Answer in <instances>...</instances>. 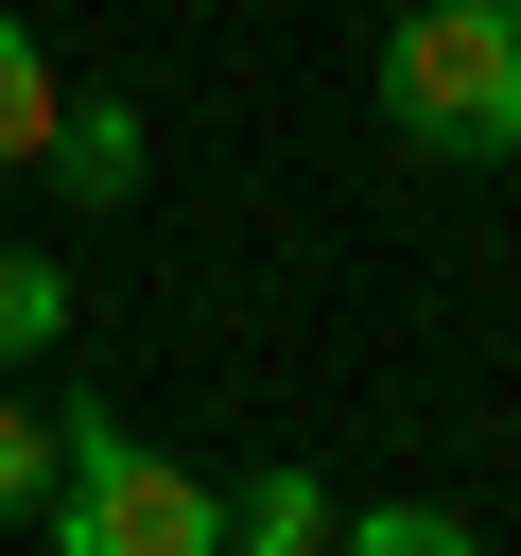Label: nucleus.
<instances>
[{
    "label": "nucleus",
    "mask_w": 521,
    "mask_h": 556,
    "mask_svg": "<svg viewBox=\"0 0 521 556\" xmlns=\"http://www.w3.org/2000/svg\"><path fill=\"white\" fill-rule=\"evenodd\" d=\"M347 539V504L313 486V469H260V486H226V556H330Z\"/></svg>",
    "instance_id": "nucleus-3"
},
{
    "label": "nucleus",
    "mask_w": 521,
    "mask_h": 556,
    "mask_svg": "<svg viewBox=\"0 0 521 556\" xmlns=\"http://www.w3.org/2000/svg\"><path fill=\"white\" fill-rule=\"evenodd\" d=\"M52 122H69V87H52L35 17H0V174H52Z\"/></svg>",
    "instance_id": "nucleus-5"
},
{
    "label": "nucleus",
    "mask_w": 521,
    "mask_h": 556,
    "mask_svg": "<svg viewBox=\"0 0 521 556\" xmlns=\"http://www.w3.org/2000/svg\"><path fill=\"white\" fill-rule=\"evenodd\" d=\"M365 87H382L399 156H452V174L521 156V0H417V17H382Z\"/></svg>",
    "instance_id": "nucleus-1"
},
{
    "label": "nucleus",
    "mask_w": 521,
    "mask_h": 556,
    "mask_svg": "<svg viewBox=\"0 0 521 556\" xmlns=\"http://www.w3.org/2000/svg\"><path fill=\"white\" fill-rule=\"evenodd\" d=\"M35 539H52V556H226V486L174 469L156 434H122L104 400H69V452H52Z\"/></svg>",
    "instance_id": "nucleus-2"
},
{
    "label": "nucleus",
    "mask_w": 521,
    "mask_h": 556,
    "mask_svg": "<svg viewBox=\"0 0 521 556\" xmlns=\"http://www.w3.org/2000/svg\"><path fill=\"white\" fill-rule=\"evenodd\" d=\"M469 539H486L469 504H347V539H330V556H469Z\"/></svg>",
    "instance_id": "nucleus-7"
},
{
    "label": "nucleus",
    "mask_w": 521,
    "mask_h": 556,
    "mask_svg": "<svg viewBox=\"0 0 521 556\" xmlns=\"http://www.w3.org/2000/svg\"><path fill=\"white\" fill-rule=\"evenodd\" d=\"M35 348H69V261L0 243V365H35Z\"/></svg>",
    "instance_id": "nucleus-6"
},
{
    "label": "nucleus",
    "mask_w": 521,
    "mask_h": 556,
    "mask_svg": "<svg viewBox=\"0 0 521 556\" xmlns=\"http://www.w3.org/2000/svg\"><path fill=\"white\" fill-rule=\"evenodd\" d=\"M52 452H69V417L0 400V521H35V504H52Z\"/></svg>",
    "instance_id": "nucleus-8"
},
{
    "label": "nucleus",
    "mask_w": 521,
    "mask_h": 556,
    "mask_svg": "<svg viewBox=\"0 0 521 556\" xmlns=\"http://www.w3.org/2000/svg\"><path fill=\"white\" fill-rule=\"evenodd\" d=\"M52 174H69V208H122V191H139V104H122V87L69 104V122H52Z\"/></svg>",
    "instance_id": "nucleus-4"
}]
</instances>
